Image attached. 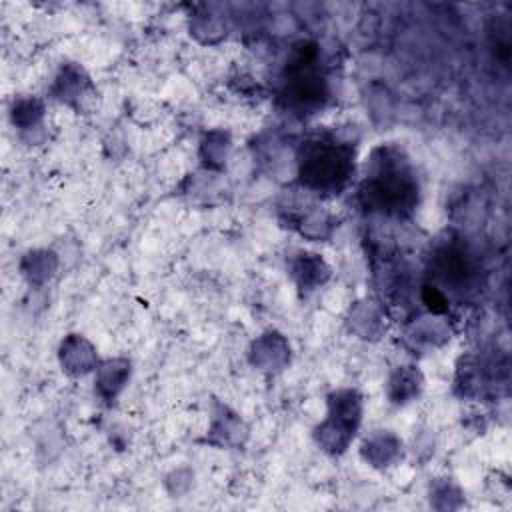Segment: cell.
<instances>
[{"mask_svg": "<svg viewBox=\"0 0 512 512\" xmlns=\"http://www.w3.org/2000/svg\"><path fill=\"white\" fill-rule=\"evenodd\" d=\"M346 162L348 158L342 154L340 148H330L322 142H316L306 154L304 168L308 172V178H312L316 186H338L346 178Z\"/></svg>", "mask_w": 512, "mask_h": 512, "instance_id": "cell-1", "label": "cell"}]
</instances>
